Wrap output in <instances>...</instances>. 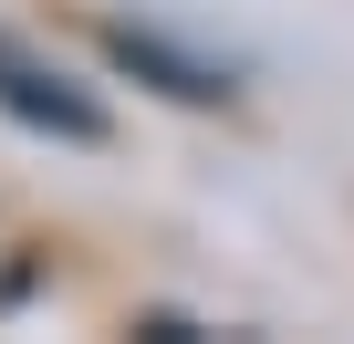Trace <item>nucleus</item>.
Instances as JSON below:
<instances>
[{
    "label": "nucleus",
    "mask_w": 354,
    "mask_h": 344,
    "mask_svg": "<svg viewBox=\"0 0 354 344\" xmlns=\"http://www.w3.org/2000/svg\"><path fill=\"white\" fill-rule=\"evenodd\" d=\"M0 105H11L21 125H53V136H73V146H104V105H94L84 84H63L53 63H32L21 42H0Z\"/></svg>",
    "instance_id": "obj_1"
},
{
    "label": "nucleus",
    "mask_w": 354,
    "mask_h": 344,
    "mask_svg": "<svg viewBox=\"0 0 354 344\" xmlns=\"http://www.w3.org/2000/svg\"><path fill=\"white\" fill-rule=\"evenodd\" d=\"M104 53H115L125 73H156V94H177V105H219V94H230V84H219L209 63L167 53V42H146V32H104Z\"/></svg>",
    "instance_id": "obj_2"
}]
</instances>
